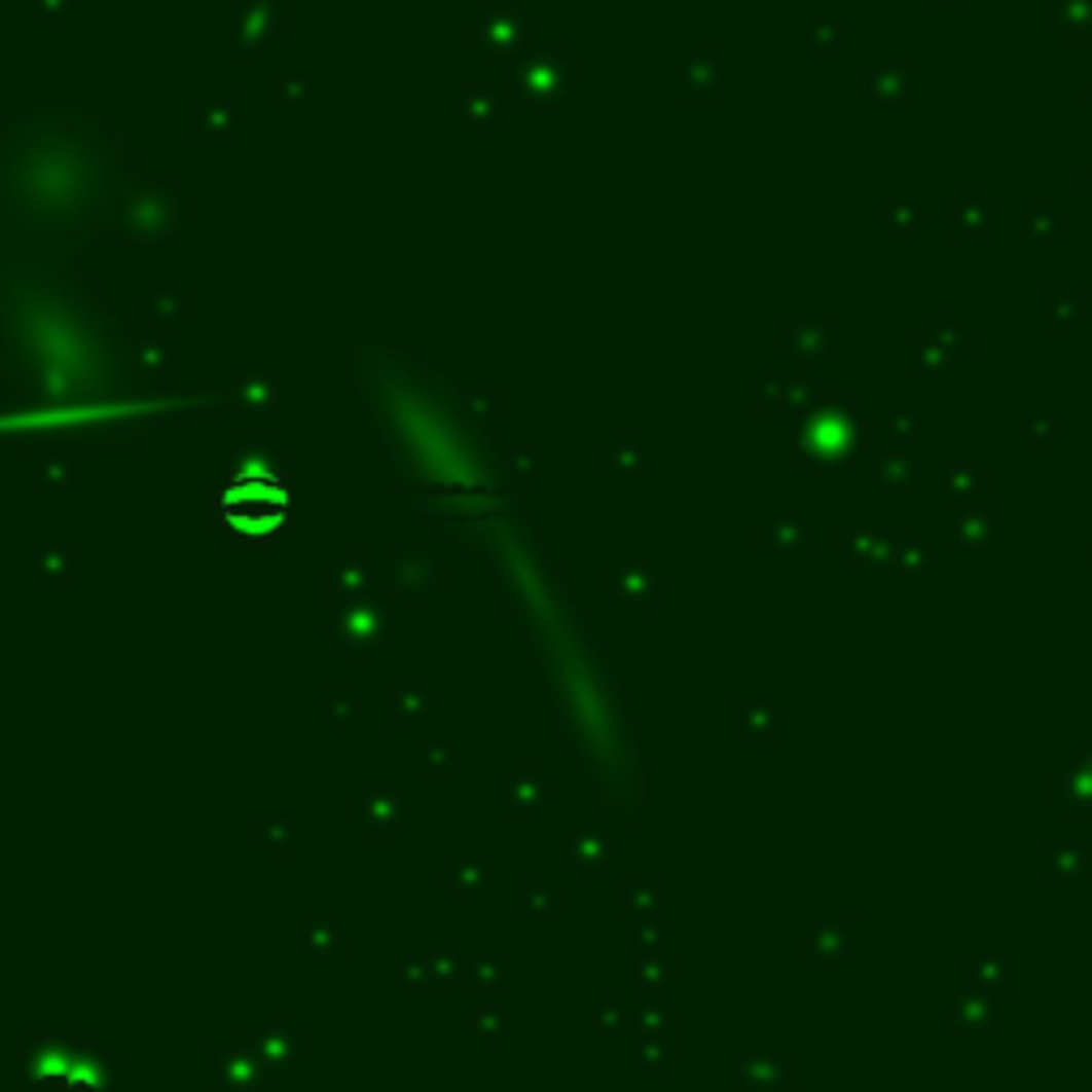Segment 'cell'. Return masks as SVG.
Here are the masks:
<instances>
[{
  "label": "cell",
  "mask_w": 1092,
  "mask_h": 1092,
  "mask_svg": "<svg viewBox=\"0 0 1092 1092\" xmlns=\"http://www.w3.org/2000/svg\"><path fill=\"white\" fill-rule=\"evenodd\" d=\"M222 525L235 538H269L291 516V496L278 474H235L218 500Z\"/></svg>",
  "instance_id": "cell-1"
},
{
  "label": "cell",
  "mask_w": 1092,
  "mask_h": 1092,
  "mask_svg": "<svg viewBox=\"0 0 1092 1092\" xmlns=\"http://www.w3.org/2000/svg\"><path fill=\"white\" fill-rule=\"evenodd\" d=\"M525 35H530V26H525V13L516 5H496L474 26V39L492 56H516L521 43H525Z\"/></svg>",
  "instance_id": "cell-4"
},
{
  "label": "cell",
  "mask_w": 1092,
  "mask_h": 1092,
  "mask_svg": "<svg viewBox=\"0 0 1092 1092\" xmlns=\"http://www.w3.org/2000/svg\"><path fill=\"white\" fill-rule=\"evenodd\" d=\"M303 85H307V81H286V99H295V95H303Z\"/></svg>",
  "instance_id": "cell-8"
},
{
  "label": "cell",
  "mask_w": 1092,
  "mask_h": 1092,
  "mask_svg": "<svg viewBox=\"0 0 1092 1092\" xmlns=\"http://www.w3.org/2000/svg\"><path fill=\"white\" fill-rule=\"evenodd\" d=\"M572 69L568 61L555 51V47H534L530 56H521V61L512 65V81H516V90H521L525 99L534 103H546V99H559L563 95V85H568Z\"/></svg>",
  "instance_id": "cell-2"
},
{
  "label": "cell",
  "mask_w": 1092,
  "mask_h": 1092,
  "mask_svg": "<svg viewBox=\"0 0 1092 1092\" xmlns=\"http://www.w3.org/2000/svg\"><path fill=\"white\" fill-rule=\"evenodd\" d=\"M807 39H811V47H824V51H832V47L841 43V35L832 31V26H824V22H815V26H811V31H807Z\"/></svg>",
  "instance_id": "cell-7"
},
{
  "label": "cell",
  "mask_w": 1092,
  "mask_h": 1092,
  "mask_svg": "<svg viewBox=\"0 0 1092 1092\" xmlns=\"http://www.w3.org/2000/svg\"><path fill=\"white\" fill-rule=\"evenodd\" d=\"M73 5H77V0H35V13H39L43 26H56Z\"/></svg>",
  "instance_id": "cell-6"
},
{
  "label": "cell",
  "mask_w": 1092,
  "mask_h": 1092,
  "mask_svg": "<svg viewBox=\"0 0 1092 1092\" xmlns=\"http://www.w3.org/2000/svg\"><path fill=\"white\" fill-rule=\"evenodd\" d=\"M717 85V65L708 61V51H700L696 61H687L683 65V90H692V95H708Z\"/></svg>",
  "instance_id": "cell-5"
},
{
  "label": "cell",
  "mask_w": 1092,
  "mask_h": 1092,
  "mask_svg": "<svg viewBox=\"0 0 1092 1092\" xmlns=\"http://www.w3.org/2000/svg\"><path fill=\"white\" fill-rule=\"evenodd\" d=\"M282 31H286V5H282V0H244V5L235 9L231 35H235V51L240 56H256L265 39H274Z\"/></svg>",
  "instance_id": "cell-3"
}]
</instances>
